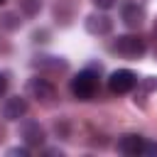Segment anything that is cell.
<instances>
[{
  "mask_svg": "<svg viewBox=\"0 0 157 157\" xmlns=\"http://www.w3.org/2000/svg\"><path fill=\"white\" fill-rule=\"evenodd\" d=\"M69 91H71V96H74L76 101H91V98L96 96V91H98V74L91 71V69L78 71V74L71 78Z\"/></svg>",
  "mask_w": 157,
  "mask_h": 157,
  "instance_id": "obj_1",
  "label": "cell"
},
{
  "mask_svg": "<svg viewBox=\"0 0 157 157\" xmlns=\"http://www.w3.org/2000/svg\"><path fill=\"white\" fill-rule=\"evenodd\" d=\"M113 52L125 56V59H140L145 52H147V44L142 37L137 34H120L115 42H113Z\"/></svg>",
  "mask_w": 157,
  "mask_h": 157,
  "instance_id": "obj_2",
  "label": "cell"
},
{
  "mask_svg": "<svg viewBox=\"0 0 157 157\" xmlns=\"http://www.w3.org/2000/svg\"><path fill=\"white\" fill-rule=\"evenodd\" d=\"M137 86V76L130 71V69H118L108 76V88L110 93L115 96H123V93H130L132 88Z\"/></svg>",
  "mask_w": 157,
  "mask_h": 157,
  "instance_id": "obj_3",
  "label": "cell"
},
{
  "mask_svg": "<svg viewBox=\"0 0 157 157\" xmlns=\"http://www.w3.org/2000/svg\"><path fill=\"white\" fill-rule=\"evenodd\" d=\"M27 93H29L32 98H37L39 103H44V105L54 103V98H56V88H54V83L47 81V78H42V76H34V78L27 81Z\"/></svg>",
  "mask_w": 157,
  "mask_h": 157,
  "instance_id": "obj_4",
  "label": "cell"
},
{
  "mask_svg": "<svg viewBox=\"0 0 157 157\" xmlns=\"http://www.w3.org/2000/svg\"><path fill=\"white\" fill-rule=\"evenodd\" d=\"M86 32L88 34H96V37H103V34H110L113 32V20L103 12H93L86 17Z\"/></svg>",
  "mask_w": 157,
  "mask_h": 157,
  "instance_id": "obj_5",
  "label": "cell"
},
{
  "mask_svg": "<svg viewBox=\"0 0 157 157\" xmlns=\"http://www.w3.org/2000/svg\"><path fill=\"white\" fill-rule=\"evenodd\" d=\"M20 137L25 140V145L29 147H39L44 142V128L37 123V120H25L20 125Z\"/></svg>",
  "mask_w": 157,
  "mask_h": 157,
  "instance_id": "obj_6",
  "label": "cell"
},
{
  "mask_svg": "<svg viewBox=\"0 0 157 157\" xmlns=\"http://www.w3.org/2000/svg\"><path fill=\"white\" fill-rule=\"evenodd\" d=\"M120 17H123V22L128 27L135 29V27H140L145 22V5H140V2H123Z\"/></svg>",
  "mask_w": 157,
  "mask_h": 157,
  "instance_id": "obj_7",
  "label": "cell"
},
{
  "mask_svg": "<svg viewBox=\"0 0 157 157\" xmlns=\"http://www.w3.org/2000/svg\"><path fill=\"white\" fill-rule=\"evenodd\" d=\"M142 147H145V137L142 135H135V132H128L118 140V152L120 155H128V157H135V155H142Z\"/></svg>",
  "mask_w": 157,
  "mask_h": 157,
  "instance_id": "obj_8",
  "label": "cell"
},
{
  "mask_svg": "<svg viewBox=\"0 0 157 157\" xmlns=\"http://www.w3.org/2000/svg\"><path fill=\"white\" fill-rule=\"evenodd\" d=\"M27 115V101L20 96H12L2 103V118L5 120H20Z\"/></svg>",
  "mask_w": 157,
  "mask_h": 157,
  "instance_id": "obj_9",
  "label": "cell"
},
{
  "mask_svg": "<svg viewBox=\"0 0 157 157\" xmlns=\"http://www.w3.org/2000/svg\"><path fill=\"white\" fill-rule=\"evenodd\" d=\"M32 64L39 71H52V74H59V71H66L69 69V64L64 59H59V56H34Z\"/></svg>",
  "mask_w": 157,
  "mask_h": 157,
  "instance_id": "obj_10",
  "label": "cell"
},
{
  "mask_svg": "<svg viewBox=\"0 0 157 157\" xmlns=\"http://www.w3.org/2000/svg\"><path fill=\"white\" fill-rule=\"evenodd\" d=\"M20 22H22V20H20L15 12H2V15H0V27H5V29H17Z\"/></svg>",
  "mask_w": 157,
  "mask_h": 157,
  "instance_id": "obj_11",
  "label": "cell"
},
{
  "mask_svg": "<svg viewBox=\"0 0 157 157\" xmlns=\"http://www.w3.org/2000/svg\"><path fill=\"white\" fill-rule=\"evenodd\" d=\"M20 5H22V10L27 15H37L39 7H42V0H20Z\"/></svg>",
  "mask_w": 157,
  "mask_h": 157,
  "instance_id": "obj_12",
  "label": "cell"
},
{
  "mask_svg": "<svg viewBox=\"0 0 157 157\" xmlns=\"http://www.w3.org/2000/svg\"><path fill=\"white\" fill-rule=\"evenodd\" d=\"M7 86H10V81H7V74H5V71H0V98L7 93Z\"/></svg>",
  "mask_w": 157,
  "mask_h": 157,
  "instance_id": "obj_13",
  "label": "cell"
},
{
  "mask_svg": "<svg viewBox=\"0 0 157 157\" xmlns=\"http://www.w3.org/2000/svg\"><path fill=\"white\" fill-rule=\"evenodd\" d=\"M93 5H96L98 10H110V7L115 5V0H93Z\"/></svg>",
  "mask_w": 157,
  "mask_h": 157,
  "instance_id": "obj_14",
  "label": "cell"
},
{
  "mask_svg": "<svg viewBox=\"0 0 157 157\" xmlns=\"http://www.w3.org/2000/svg\"><path fill=\"white\" fill-rule=\"evenodd\" d=\"M7 155H12V157H17V155H20V157H27L29 150H27V147H12V150H7Z\"/></svg>",
  "mask_w": 157,
  "mask_h": 157,
  "instance_id": "obj_15",
  "label": "cell"
},
{
  "mask_svg": "<svg viewBox=\"0 0 157 157\" xmlns=\"http://www.w3.org/2000/svg\"><path fill=\"white\" fill-rule=\"evenodd\" d=\"M155 34H157V20H155Z\"/></svg>",
  "mask_w": 157,
  "mask_h": 157,
  "instance_id": "obj_16",
  "label": "cell"
},
{
  "mask_svg": "<svg viewBox=\"0 0 157 157\" xmlns=\"http://www.w3.org/2000/svg\"><path fill=\"white\" fill-rule=\"evenodd\" d=\"M2 2H5V0H0V5H2Z\"/></svg>",
  "mask_w": 157,
  "mask_h": 157,
  "instance_id": "obj_17",
  "label": "cell"
}]
</instances>
